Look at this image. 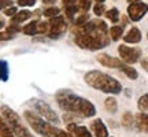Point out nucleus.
Listing matches in <instances>:
<instances>
[{
  "mask_svg": "<svg viewBox=\"0 0 148 137\" xmlns=\"http://www.w3.org/2000/svg\"><path fill=\"white\" fill-rule=\"evenodd\" d=\"M55 100L62 110L70 114H75L84 118H90L96 114V107L89 100L75 95L69 89L58 90L55 95Z\"/></svg>",
  "mask_w": 148,
  "mask_h": 137,
  "instance_id": "1",
  "label": "nucleus"
},
{
  "mask_svg": "<svg viewBox=\"0 0 148 137\" xmlns=\"http://www.w3.org/2000/svg\"><path fill=\"white\" fill-rule=\"evenodd\" d=\"M84 79L93 89L104 92V93L118 95L122 90V85L119 81H116L111 75L103 73V71H99V70H90L88 73H85Z\"/></svg>",
  "mask_w": 148,
  "mask_h": 137,
  "instance_id": "2",
  "label": "nucleus"
},
{
  "mask_svg": "<svg viewBox=\"0 0 148 137\" xmlns=\"http://www.w3.org/2000/svg\"><path fill=\"white\" fill-rule=\"evenodd\" d=\"M23 115H25V119L29 123V126L32 127L37 134H40L42 137H56V133H58L59 129L56 126H53L51 122L45 121L37 112L25 111Z\"/></svg>",
  "mask_w": 148,
  "mask_h": 137,
  "instance_id": "3",
  "label": "nucleus"
},
{
  "mask_svg": "<svg viewBox=\"0 0 148 137\" xmlns=\"http://www.w3.org/2000/svg\"><path fill=\"white\" fill-rule=\"evenodd\" d=\"M0 112H1L3 119L7 122V125L10 126L11 132L14 133L15 137H33L32 133L27 130V127L22 123L19 115L12 108H10L8 105H1Z\"/></svg>",
  "mask_w": 148,
  "mask_h": 137,
  "instance_id": "4",
  "label": "nucleus"
},
{
  "mask_svg": "<svg viewBox=\"0 0 148 137\" xmlns=\"http://www.w3.org/2000/svg\"><path fill=\"white\" fill-rule=\"evenodd\" d=\"M33 107H34V110L37 111V114L40 116H42L45 121L51 122V123H59V116L58 114L55 112V111L51 108V105L47 104L44 100H33Z\"/></svg>",
  "mask_w": 148,
  "mask_h": 137,
  "instance_id": "5",
  "label": "nucleus"
},
{
  "mask_svg": "<svg viewBox=\"0 0 148 137\" xmlns=\"http://www.w3.org/2000/svg\"><path fill=\"white\" fill-rule=\"evenodd\" d=\"M48 25H49V30H48L47 36L49 37V38H59V37L66 32V29H67L66 21L59 15L53 16V18H49Z\"/></svg>",
  "mask_w": 148,
  "mask_h": 137,
  "instance_id": "6",
  "label": "nucleus"
},
{
  "mask_svg": "<svg viewBox=\"0 0 148 137\" xmlns=\"http://www.w3.org/2000/svg\"><path fill=\"white\" fill-rule=\"evenodd\" d=\"M118 52L119 56L122 58V62H125L127 64H133L138 62V59L141 56V51L137 48H132V47H126L125 44H122L118 47Z\"/></svg>",
  "mask_w": 148,
  "mask_h": 137,
  "instance_id": "7",
  "label": "nucleus"
},
{
  "mask_svg": "<svg viewBox=\"0 0 148 137\" xmlns=\"http://www.w3.org/2000/svg\"><path fill=\"white\" fill-rule=\"evenodd\" d=\"M148 11V4L145 3H132L127 7V15L133 22H137L143 18Z\"/></svg>",
  "mask_w": 148,
  "mask_h": 137,
  "instance_id": "8",
  "label": "nucleus"
},
{
  "mask_svg": "<svg viewBox=\"0 0 148 137\" xmlns=\"http://www.w3.org/2000/svg\"><path fill=\"white\" fill-rule=\"evenodd\" d=\"M97 62L103 66H106V67H111V68H119L123 66L125 62H122L121 59L118 58H114V56H111V55H107V53H100L99 56H97Z\"/></svg>",
  "mask_w": 148,
  "mask_h": 137,
  "instance_id": "9",
  "label": "nucleus"
},
{
  "mask_svg": "<svg viewBox=\"0 0 148 137\" xmlns=\"http://www.w3.org/2000/svg\"><path fill=\"white\" fill-rule=\"evenodd\" d=\"M90 129H92L95 137H107L108 136V130H107L106 125H104L103 121L99 119V118L90 122Z\"/></svg>",
  "mask_w": 148,
  "mask_h": 137,
  "instance_id": "10",
  "label": "nucleus"
},
{
  "mask_svg": "<svg viewBox=\"0 0 148 137\" xmlns=\"http://www.w3.org/2000/svg\"><path fill=\"white\" fill-rule=\"evenodd\" d=\"M67 130H69V133H71L74 137H92L89 130L85 126H79V125L73 123V122H69V123H67Z\"/></svg>",
  "mask_w": 148,
  "mask_h": 137,
  "instance_id": "11",
  "label": "nucleus"
},
{
  "mask_svg": "<svg viewBox=\"0 0 148 137\" xmlns=\"http://www.w3.org/2000/svg\"><path fill=\"white\" fill-rule=\"evenodd\" d=\"M123 40H125V42H129V44L140 42V40H141V32L138 30L137 27H132V29L123 36Z\"/></svg>",
  "mask_w": 148,
  "mask_h": 137,
  "instance_id": "12",
  "label": "nucleus"
},
{
  "mask_svg": "<svg viewBox=\"0 0 148 137\" xmlns=\"http://www.w3.org/2000/svg\"><path fill=\"white\" fill-rule=\"evenodd\" d=\"M136 126L138 130L144 133H148V114L145 112H138L136 115Z\"/></svg>",
  "mask_w": 148,
  "mask_h": 137,
  "instance_id": "13",
  "label": "nucleus"
},
{
  "mask_svg": "<svg viewBox=\"0 0 148 137\" xmlns=\"http://www.w3.org/2000/svg\"><path fill=\"white\" fill-rule=\"evenodd\" d=\"M30 16H32V12H30L29 10L18 11L14 16H11V25H19V23H22V22L27 21Z\"/></svg>",
  "mask_w": 148,
  "mask_h": 137,
  "instance_id": "14",
  "label": "nucleus"
},
{
  "mask_svg": "<svg viewBox=\"0 0 148 137\" xmlns=\"http://www.w3.org/2000/svg\"><path fill=\"white\" fill-rule=\"evenodd\" d=\"M0 137H15L14 133L11 132L10 126L7 125V122L3 119L1 115H0Z\"/></svg>",
  "mask_w": 148,
  "mask_h": 137,
  "instance_id": "15",
  "label": "nucleus"
},
{
  "mask_svg": "<svg viewBox=\"0 0 148 137\" xmlns=\"http://www.w3.org/2000/svg\"><path fill=\"white\" fill-rule=\"evenodd\" d=\"M122 34H123V26L122 25H115L110 29V37L114 41H118L122 37Z\"/></svg>",
  "mask_w": 148,
  "mask_h": 137,
  "instance_id": "16",
  "label": "nucleus"
},
{
  "mask_svg": "<svg viewBox=\"0 0 148 137\" xmlns=\"http://www.w3.org/2000/svg\"><path fill=\"white\" fill-rule=\"evenodd\" d=\"M121 71H123L125 75H127V78L136 79L138 77V73L136 71V68H133L132 66H129L127 63H123V66L121 67Z\"/></svg>",
  "mask_w": 148,
  "mask_h": 137,
  "instance_id": "17",
  "label": "nucleus"
},
{
  "mask_svg": "<svg viewBox=\"0 0 148 137\" xmlns=\"http://www.w3.org/2000/svg\"><path fill=\"white\" fill-rule=\"evenodd\" d=\"M37 25H38V22L37 21H32L29 22L27 25H25V27L22 29V32L25 33V34H27V36H34V34H37Z\"/></svg>",
  "mask_w": 148,
  "mask_h": 137,
  "instance_id": "18",
  "label": "nucleus"
},
{
  "mask_svg": "<svg viewBox=\"0 0 148 137\" xmlns=\"http://www.w3.org/2000/svg\"><path fill=\"white\" fill-rule=\"evenodd\" d=\"M8 79V63L5 60H0V81Z\"/></svg>",
  "mask_w": 148,
  "mask_h": 137,
  "instance_id": "19",
  "label": "nucleus"
},
{
  "mask_svg": "<svg viewBox=\"0 0 148 137\" xmlns=\"http://www.w3.org/2000/svg\"><path fill=\"white\" fill-rule=\"evenodd\" d=\"M104 15H106V18H108L112 23H116V22H118V19H119V11H118V8H115V7H114V8H110V10L107 11Z\"/></svg>",
  "mask_w": 148,
  "mask_h": 137,
  "instance_id": "20",
  "label": "nucleus"
},
{
  "mask_svg": "<svg viewBox=\"0 0 148 137\" xmlns=\"http://www.w3.org/2000/svg\"><path fill=\"white\" fill-rule=\"evenodd\" d=\"M137 107L141 112H147L148 111V93L143 95L137 101Z\"/></svg>",
  "mask_w": 148,
  "mask_h": 137,
  "instance_id": "21",
  "label": "nucleus"
},
{
  "mask_svg": "<svg viewBox=\"0 0 148 137\" xmlns=\"http://www.w3.org/2000/svg\"><path fill=\"white\" fill-rule=\"evenodd\" d=\"M104 107L108 112H115L116 108H118V104H116V100L114 97H107L106 103H104Z\"/></svg>",
  "mask_w": 148,
  "mask_h": 137,
  "instance_id": "22",
  "label": "nucleus"
},
{
  "mask_svg": "<svg viewBox=\"0 0 148 137\" xmlns=\"http://www.w3.org/2000/svg\"><path fill=\"white\" fill-rule=\"evenodd\" d=\"M133 123H134V118H133L132 112H125L123 114V116H122V125L125 127H132Z\"/></svg>",
  "mask_w": 148,
  "mask_h": 137,
  "instance_id": "23",
  "label": "nucleus"
},
{
  "mask_svg": "<svg viewBox=\"0 0 148 137\" xmlns=\"http://www.w3.org/2000/svg\"><path fill=\"white\" fill-rule=\"evenodd\" d=\"M90 5H92V0H78V10H81L82 12H86L90 8Z\"/></svg>",
  "mask_w": 148,
  "mask_h": 137,
  "instance_id": "24",
  "label": "nucleus"
},
{
  "mask_svg": "<svg viewBox=\"0 0 148 137\" xmlns=\"http://www.w3.org/2000/svg\"><path fill=\"white\" fill-rule=\"evenodd\" d=\"M60 12L58 7H48L47 10H44V15L47 16V18H53V16H56Z\"/></svg>",
  "mask_w": 148,
  "mask_h": 137,
  "instance_id": "25",
  "label": "nucleus"
},
{
  "mask_svg": "<svg viewBox=\"0 0 148 137\" xmlns=\"http://www.w3.org/2000/svg\"><path fill=\"white\" fill-rule=\"evenodd\" d=\"M88 21H89V15H88L86 12H84L82 15H79L78 18L75 19V22H74V26H82V25H85Z\"/></svg>",
  "mask_w": 148,
  "mask_h": 137,
  "instance_id": "26",
  "label": "nucleus"
},
{
  "mask_svg": "<svg viewBox=\"0 0 148 137\" xmlns=\"http://www.w3.org/2000/svg\"><path fill=\"white\" fill-rule=\"evenodd\" d=\"M48 30H49L48 22H38V25H37V32L40 33V34H48Z\"/></svg>",
  "mask_w": 148,
  "mask_h": 137,
  "instance_id": "27",
  "label": "nucleus"
},
{
  "mask_svg": "<svg viewBox=\"0 0 148 137\" xmlns=\"http://www.w3.org/2000/svg\"><path fill=\"white\" fill-rule=\"evenodd\" d=\"M78 11V5H73V7H64V14L69 19H73L74 14Z\"/></svg>",
  "mask_w": 148,
  "mask_h": 137,
  "instance_id": "28",
  "label": "nucleus"
},
{
  "mask_svg": "<svg viewBox=\"0 0 148 137\" xmlns=\"http://www.w3.org/2000/svg\"><path fill=\"white\" fill-rule=\"evenodd\" d=\"M104 11H106V8H104V4H103V3H96L95 7H93V12H95V15H97V16L103 15Z\"/></svg>",
  "mask_w": 148,
  "mask_h": 137,
  "instance_id": "29",
  "label": "nucleus"
},
{
  "mask_svg": "<svg viewBox=\"0 0 148 137\" xmlns=\"http://www.w3.org/2000/svg\"><path fill=\"white\" fill-rule=\"evenodd\" d=\"M16 3L21 7H33L36 4V0H16Z\"/></svg>",
  "mask_w": 148,
  "mask_h": 137,
  "instance_id": "30",
  "label": "nucleus"
},
{
  "mask_svg": "<svg viewBox=\"0 0 148 137\" xmlns=\"http://www.w3.org/2000/svg\"><path fill=\"white\" fill-rule=\"evenodd\" d=\"M14 37H15L14 34L8 33L7 30H4V32H0V41H8V40H12Z\"/></svg>",
  "mask_w": 148,
  "mask_h": 137,
  "instance_id": "31",
  "label": "nucleus"
},
{
  "mask_svg": "<svg viewBox=\"0 0 148 137\" xmlns=\"http://www.w3.org/2000/svg\"><path fill=\"white\" fill-rule=\"evenodd\" d=\"M16 12H18L16 7H14V5H10V7L4 8V15H7V16H14Z\"/></svg>",
  "mask_w": 148,
  "mask_h": 137,
  "instance_id": "32",
  "label": "nucleus"
},
{
  "mask_svg": "<svg viewBox=\"0 0 148 137\" xmlns=\"http://www.w3.org/2000/svg\"><path fill=\"white\" fill-rule=\"evenodd\" d=\"M5 30H7L8 33H11V34H14V36H15L16 33L21 30V27L18 26V25H10V26H7V29H5Z\"/></svg>",
  "mask_w": 148,
  "mask_h": 137,
  "instance_id": "33",
  "label": "nucleus"
},
{
  "mask_svg": "<svg viewBox=\"0 0 148 137\" xmlns=\"http://www.w3.org/2000/svg\"><path fill=\"white\" fill-rule=\"evenodd\" d=\"M63 7H73V5H78V0H62Z\"/></svg>",
  "mask_w": 148,
  "mask_h": 137,
  "instance_id": "34",
  "label": "nucleus"
},
{
  "mask_svg": "<svg viewBox=\"0 0 148 137\" xmlns=\"http://www.w3.org/2000/svg\"><path fill=\"white\" fill-rule=\"evenodd\" d=\"M56 137H74L71 133L66 132V130H62V129H59L58 133H56Z\"/></svg>",
  "mask_w": 148,
  "mask_h": 137,
  "instance_id": "35",
  "label": "nucleus"
},
{
  "mask_svg": "<svg viewBox=\"0 0 148 137\" xmlns=\"http://www.w3.org/2000/svg\"><path fill=\"white\" fill-rule=\"evenodd\" d=\"M11 0H0V10H3V8H7V7H10L11 5Z\"/></svg>",
  "mask_w": 148,
  "mask_h": 137,
  "instance_id": "36",
  "label": "nucleus"
},
{
  "mask_svg": "<svg viewBox=\"0 0 148 137\" xmlns=\"http://www.w3.org/2000/svg\"><path fill=\"white\" fill-rule=\"evenodd\" d=\"M141 66H143V68H145L148 71V60H141Z\"/></svg>",
  "mask_w": 148,
  "mask_h": 137,
  "instance_id": "37",
  "label": "nucleus"
},
{
  "mask_svg": "<svg viewBox=\"0 0 148 137\" xmlns=\"http://www.w3.org/2000/svg\"><path fill=\"white\" fill-rule=\"evenodd\" d=\"M56 0H42V3L44 4H52V3H55Z\"/></svg>",
  "mask_w": 148,
  "mask_h": 137,
  "instance_id": "38",
  "label": "nucleus"
},
{
  "mask_svg": "<svg viewBox=\"0 0 148 137\" xmlns=\"http://www.w3.org/2000/svg\"><path fill=\"white\" fill-rule=\"evenodd\" d=\"M127 1L132 4V3H138V1H141V0H127Z\"/></svg>",
  "mask_w": 148,
  "mask_h": 137,
  "instance_id": "39",
  "label": "nucleus"
},
{
  "mask_svg": "<svg viewBox=\"0 0 148 137\" xmlns=\"http://www.w3.org/2000/svg\"><path fill=\"white\" fill-rule=\"evenodd\" d=\"M3 27H4V22L0 19V29H3Z\"/></svg>",
  "mask_w": 148,
  "mask_h": 137,
  "instance_id": "40",
  "label": "nucleus"
},
{
  "mask_svg": "<svg viewBox=\"0 0 148 137\" xmlns=\"http://www.w3.org/2000/svg\"><path fill=\"white\" fill-rule=\"evenodd\" d=\"M96 3H103V1H106V0H95Z\"/></svg>",
  "mask_w": 148,
  "mask_h": 137,
  "instance_id": "41",
  "label": "nucleus"
},
{
  "mask_svg": "<svg viewBox=\"0 0 148 137\" xmlns=\"http://www.w3.org/2000/svg\"><path fill=\"white\" fill-rule=\"evenodd\" d=\"M147 37H148V34H147Z\"/></svg>",
  "mask_w": 148,
  "mask_h": 137,
  "instance_id": "42",
  "label": "nucleus"
}]
</instances>
